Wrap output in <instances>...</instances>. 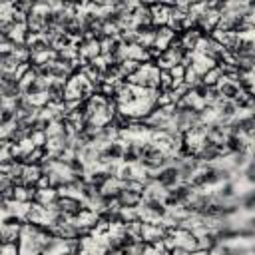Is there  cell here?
<instances>
[{
    "label": "cell",
    "instance_id": "1",
    "mask_svg": "<svg viewBox=\"0 0 255 255\" xmlns=\"http://www.w3.org/2000/svg\"><path fill=\"white\" fill-rule=\"evenodd\" d=\"M157 80H159V70L153 66V64H141V68L129 76V86L133 88H139V90H155L157 86Z\"/></svg>",
    "mask_w": 255,
    "mask_h": 255
},
{
    "label": "cell",
    "instance_id": "2",
    "mask_svg": "<svg viewBox=\"0 0 255 255\" xmlns=\"http://www.w3.org/2000/svg\"><path fill=\"white\" fill-rule=\"evenodd\" d=\"M169 209L163 205L161 199H141L139 207H137V215L141 221H151V223H159L167 217Z\"/></svg>",
    "mask_w": 255,
    "mask_h": 255
},
{
    "label": "cell",
    "instance_id": "3",
    "mask_svg": "<svg viewBox=\"0 0 255 255\" xmlns=\"http://www.w3.org/2000/svg\"><path fill=\"white\" fill-rule=\"evenodd\" d=\"M177 183H181V179H179V171L175 165H165L159 171H155V185H159L163 191L175 187Z\"/></svg>",
    "mask_w": 255,
    "mask_h": 255
},
{
    "label": "cell",
    "instance_id": "4",
    "mask_svg": "<svg viewBox=\"0 0 255 255\" xmlns=\"http://www.w3.org/2000/svg\"><path fill=\"white\" fill-rule=\"evenodd\" d=\"M213 199H215L217 203H231V201H237V183H235V179L219 183L217 189L213 191Z\"/></svg>",
    "mask_w": 255,
    "mask_h": 255
},
{
    "label": "cell",
    "instance_id": "5",
    "mask_svg": "<svg viewBox=\"0 0 255 255\" xmlns=\"http://www.w3.org/2000/svg\"><path fill=\"white\" fill-rule=\"evenodd\" d=\"M245 149H251V141H247L243 135H229V133H225V137H223V151H225V155H233V153L245 151Z\"/></svg>",
    "mask_w": 255,
    "mask_h": 255
},
{
    "label": "cell",
    "instance_id": "6",
    "mask_svg": "<svg viewBox=\"0 0 255 255\" xmlns=\"http://www.w3.org/2000/svg\"><path fill=\"white\" fill-rule=\"evenodd\" d=\"M251 247L247 245H229V243H217L213 249L207 251V255H249Z\"/></svg>",
    "mask_w": 255,
    "mask_h": 255
},
{
    "label": "cell",
    "instance_id": "7",
    "mask_svg": "<svg viewBox=\"0 0 255 255\" xmlns=\"http://www.w3.org/2000/svg\"><path fill=\"white\" fill-rule=\"evenodd\" d=\"M199 169H201V161L195 155L193 157H187V159H181V163L177 165V171H179V179L181 181H189L191 175H195Z\"/></svg>",
    "mask_w": 255,
    "mask_h": 255
},
{
    "label": "cell",
    "instance_id": "8",
    "mask_svg": "<svg viewBox=\"0 0 255 255\" xmlns=\"http://www.w3.org/2000/svg\"><path fill=\"white\" fill-rule=\"evenodd\" d=\"M116 177L112 175V173H108L106 169H102V167H96V169H90L88 171V181L96 187V189H106V185L108 183H112Z\"/></svg>",
    "mask_w": 255,
    "mask_h": 255
},
{
    "label": "cell",
    "instance_id": "9",
    "mask_svg": "<svg viewBox=\"0 0 255 255\" xmlns=\"http://www.w3.org/2000/svg\"><path fill=\"white\" fill-rule=\"evenodd\" d=\"M100 147H102V153L106 155V159H108L110 163H120V161H122L124 143H122L120 139H112V141H108V143H104V145H100Z\"/></svg>",
    "mask_w": 255,
    "mask_h": 255
},
{
    "label": "cell",
    "instance_id": "10",
    "mask_svg": "<svg viewBox=\"0 0 255 255\" xmlns=\"http://www.w3.org/2000/svg\"><path fill=\"white\" fill-rule=\"evenodd\" d=\"M217 90H219L221 98H223V100H229V102H233V100H237V98L241 96V88H239L231 78H223V80L217 84Z\"/></svg>",
    "mask_w": 255,
    "mask_h": 255
},
{
    "label": "cell",
    "instance_id": "11",
    "mask_svg": "<svg viewBox=\"0 0 255 255\" xmlns=\"http://www.w3.org/2000/svg\"><path fill=\"white\" fill-rule=\"evenodd\" d=\"M137 141L139 139H128L124 143V153H122V161L120 163H128V165H135L139 161V153H137Z\"/></svg>",
    "mask_w": 255,
    "mask_h": 255
},
{
    "label": "cell",
    "instance_id": "12",
    "mask_svg": "<svg viewBox=\"0 0 255 255\" xmlns=\"http://www.w3.org/2000/svg\"><path fill=\"white\" fill-rule=\"evenodd\" d=\"M16 118H18L16 110H14L10 104H4V106L0 108V131H2V133L8 131V129L14 126Z\"/></svg>",
    "mask_w": 255,
    "mask_h": 255
},
{
    "label": "cell",
    "instance_id": "13",
    "mask_svg": "<svg viewBox=\"0 0 255 255\" xmlns=\"http://www.w3.org/2000/svg\"><path fill=\"white\" fill-rule=\"evenodd\" d=\"M225 133H227V131H225V124L219 122L217 118L205 122V135H209V137H213V139H217V141H223Z\"/></svg>",
    "mask_w": 255,
    "mask_h": 255
},
{
    "label": "cell",
    "instance_id": "14",
    "mask_svg": "<svg viewBox=\"0 0 255 255\" xmlns=\"http://www.w3.org/2000/svg\"><path fill=\"white\" fill-rule=\"evenodd\" d=\"M62 167H64L68 173H88V167H86V163L82 161V157H80V155H74V153L68 155V159L62 163Z\"/></svg>",
    "mask_w": 255,
    "mask_h": 255
},
{
    "label": "cell",
    "instance_id": "15",
    "mask_svg": "<svg viewBox=\"0 0 255 255\" xmlns=\"http://www.w3.org/2000/svg\"><path fill=\"white\" fill-rule=\"evenodd\" d=\"M239 118V128H241V135L251 141L253 139V131H255V124H253V114H245V116H237Z\"/></svg>",
    "mask_w": 255,
    "mask_h": 255
},
{
    "label": "cell",
    "instance_id": "16",
    "mask_svg": "<svg viewBox=\"0 0 255 255\" xmlns=\"http://www.w3.org/2000/svg\"><path fill=\"white\" fill-rule=\"evenodd\" d=\"M24 223L26 219L20 213H4L0 219V227H8V229H20Z\"/></svg>",
    "mask_w": 255,
    "mask_h": 255
},
{
    "label": "cell",
    "instance_id": "17",
    "mask_svg": "<svg viewBox=\"0 0 255 255\" xmlns=\"http://www.w3.org/2000/svg\"><path fill=\"white\" fill-rule=\"evenodd\" d=\"M207 94H209V86L205 82H197V84L189 86V96H193V100L199 102V106L207 102Z\"/></svg>",
    "mask_w": 255,
    "mask_h": 255
},
{
    "label": "cell",
    "instance_id": "18",
    "mask_svg": "<svg viewBox=\"0 0 255 255\" xmlns=\"http://www.w3.org/2000/svg\"><path fill=\"white\" fill-rule=\"evenodd\" d=\"M6 175L10 177V181H12L14 185H24V183H26V165L14 163L10 169H6Z\"/></svg>",
    "mask_w": 255,
    "mask_h": 255
},
{
    "label": "cell",
    "instance_id": "19",
    "mask_svg": "<svg viewBox=\"0 0 255 255\" xmlns=\"http://www.w3.org/2000/svg\"><path fill=\"white\" fill-rule=\"evenodd\" d=\"M70 78V72L66 68H62L60 64H54L50 62V80H56V82H68Z\"/></svg>",
    "mask_w": 255,
    "mask_h": 255
},
{
    "label": "cell",
    "instance_id": "20",
    "mask_svg": "<svg viewBox=\"0 0 255 255\" xmlns=\"http://www.w3.org/2000/svg\"><path fill=\"white\" fill-rule=\"evenodd\" d=\"M233 104L237 106L239 112H247V114H251V108H253V96L241 94L237 100H233Z\"/></svg>",
    "mask_w": 255,
    "mask_h": 255
},
{
    "label": "cell",
    "instance_id": "21",
    "mask_svg": "<svg viewBox=\"0 0 255 255\" xmlns=\"http://www.w3.org/2000/svg\"><path fill=\"white\" fill-rule=\"evenodd\" d=\"M237 203H239V207H243L245 211H253V207H255V193H253V191H247L245 195H241V197L237 199Z\"/></svg>",
    "mask_w": 255,
    "mask_h": 255
},
{
    "label": "cell",
    "instance_id": "22",
    "mask_svg": "<svg viewBox=\"0 0 255 255\" xmlns=\"http://www.w3.org/2000/svg\"><path fill=\"white\" fill-rule=\"evenodd\" d=\"M253 173H255L253 161H249V163L243 167V175H245V181H247V183H253V181H255V175H253Z\"/></svg>",
    "mask_w": 255,
    "mask_h": 255
},
{
    "label": "cell",
    "instance_id": "23",
    "mask_svg": "<svg viewBox=\"0 0 255 255\" xmlns=\"http://www.w3.org/2000/svg\"><path fill=\"white\" fill-rule=\"evenodd\" d=\"M0 141H2V131H0Z\"/></svg>",
    "mask_w": 255,
    "mask_h": 255
},
{
    "label": "cell",
    "instance_id": "24",
    "mask_svg": "<svg viewBox=\"0 0 255 255\" xmlns=\"http://www.w3.org/2000/svg\"><path fill=\"white\" fill-rule=\"evenodd\" d=\"M8 255H18V253H8Z\"/></svg>",
    "mask_w": 255,
    "mask_h": 255
},
{
    "label": "cell",
    "instance_id": "25",
    "mask_svg": "<svg viewBox=\"0 0 255 255\" xmlns=\"http://www.w3.org/2000/svg\"><path fill=\"white\" fill-rule=\"evenodd\" d=\"M96 255H102V253H96Z\"/></svg>",
    "mask_w": 255,
    "mask_h": 255
},
{
    "label": "cell",
    "instance_id": "26",
    "mask_svg": "<svg viewBox=\"0 0 255 255\" xmlns=\"http://www.w3.org/2000/svg\"><path fill=\"white\" fill-rule=\"evenodd\" d=\"M0 203H2V199H0Z\"/></svg>",
    "mask_w": 255,
    "mask_h": 255
}]
</instances>
